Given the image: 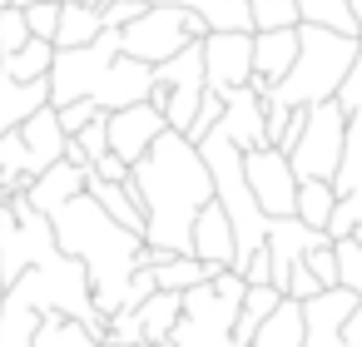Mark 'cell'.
I'll return each mask as SVG.
<instances>
[{
    "label": "cell",
    "mask_w": 362,
    "mask_h": 347,
    "mask_svg": "<svg viewBox=\"0 0 362 347\" xmlns=\"http://www.w3.org/2000/svg\"><path fill=\"white\" fill-rule=\"evenodd\" d=\"M45 85H50V110H65V105L85 100L100 114H115V110H129V105L149 100L154 70L124 60L119 55V35L100 30L85 50H55Z\"/></svg>",
    "instance_id": "3957f363"
},
{
    "label": "cell",
    "mask_w": 362,
    "mask_h": 347,
    "mask_svg": "<svg viewBox=\"0 0 362 347\" xmlns=\"http://www.w3.org/2000/svg\"><path fill=\"white\" fill-rule=\"evenodd\" d=\"M332 204H337L332 184H298V194H293V218H298L303 228L322 233V223H327Z\"/></svg>",
    "instance_id": "83f0119b"
},
{
    "label": "cell",
    "mask_w": 362,
    "mask_h": 347,
    "mask_svg": "<svg viewBox=\"0 0 362 347\" xmlns=\"http://www.w3.org/2000/svg\"><path fill=\"white\" fill-rule=\"evenodd\" d=\"M347 16H352V25H357V40H362V0H347Z\"/></svg>",
    "instance_id": "b9f144b4"
},
{
    "label": "cell",
    "mask_w": 362,
    "mask_h": 347,
    "mask_svg": "<svg viewBox=\"0 0 362 347\" xmlns=\"http://www.w3.org/2000/svg\"><path fill=\"white\" fill-rule=\"evenodd\" d=\"M248 347H303V307L283 298V302L273 307V317L253 332Z\"/></svg>",
    "instance_id": "603a6c76"
},
{
    "label": "cell",
    "mask_w": 362,
    "mask_h": 347,
    "mask_svg": "<svg viewBox=\"0 0 362 347\" xmlns=\"http://www.w3.org/2000/svg\"><path fill=\"white\" fill-rule=\"evenodd\" d=\"M25 16V30H30V40H55V20H60V0H35L30 11H21Z\"/></svg>",
    "instance_id": "1f68e13d"
},
{
    "label": "cell",
    "mask_w": 362,
    "mask_h": 347,
    "mask_svg": "<svg viewBox=\"0 0 362 347\" xmlns=\"http://www.w3.org/2000/svg\"><path fill=\"white\" fill-rule=\"evenodd\" d=\"M100 35V16L90 6H60V20H55V50H85L90 40Z\"/></svg>",
    "instance_id": "484cf974"
},
{
    "label": "cell",
    "mask_w": 362,
    "mask_h": 347,
    "mask_svg": "<svg viewBox=\"0 0 362 347\" xmlns=\"http://www.w3.org/2000/svg\"><path fill=\"white\" fill-rule=\"evenodd\" d=\"M218 114H223V100H218V95H204V100H199V114H194V124L184 129V139H189V144H199V139H204V134L218 124Z\"/></svg>",
    "instance_id": "8d00e7d4"
},
{
    "label": "cell",
    "mask_w": 362,
    "mask_h": 347,
    "mask_svg": "<svg viewBox=\"0 0 362 347\" xmlns=\"http://www.w3.org/2000/svg\"><path fill=\"white\" fill-rule=\"evenodd\" d=\"M100 110L95 105H85V100H75V105H65V110H55V119H60V129H65V139H75L90 119H95Z\"/></svg>",
    "instance_id": "74e56055"
},
{
    "label": "cell",
    "mask_w": 362,
    "mask_h": 347,
    "mask_svg": "<svg viewBox=\"0 0 362 347\" xmlns=\"http://www.w3.org/2000/svg\"><path fill=\"white\" fill-rule=\"evenodd\" d=\"M50 233H55V248L85 268V283H90V302L100 317H115L119 312V298H124V283L134 278V258L144 248L139 233H124L119 223H110L100 213L95 199H70L55 218H50Z\"/></svg>",
    "instance_id": "7a4b0ae2"
},
{
    "label": "cell",
    "mask_w": 362,
    "mask_h": 347,
    "mask_svg": "<svg viewBox=\"0 0 362 347\" xmlns=\"http://www.w3.org/2000/svg\"><path fill=\"white\" fill-rule=\"evenodd\" d=\"M189 258L214 263V268H228L233 263V228H228V218H223L218 204L199 208V218L189 228Z\"/></svg>",
    "instance_id": "e0dca14e"
},
{
    "label": "cell",
    "mask_w": 362,
    "mask_h": 347,
    "mask_svg": "<svg viewBox=\"0 0 362 347\" xmlns=\"http://www.w3.org/2000/svg\"><path fill=\"white\" fill-rule=\"evenodd\" d=\"M313 278H317V288H337V268H332V243H317V248H308L303 258H298Z\"/></svg>",
    "instance_id": "e575fe53"
},
{
    "label": "cell",
    "mask_w": 362,
    "mask_h": 347,
    "mask_svg": "<svg viewBox=\"0 0 362 347\" xmlns=\"http://www.w3.org/2000/svg\"><path fill=\"white\" fill-rule=\"evenodd\" d=\"M352 55H357V40L317 30V25H298V55L288 75L263 95V110H308V105L332 100L347 80Z\"/></svg>",
    "instance_id": "277c9868"
},
{
    "label": "cell",
    "mask_w": 362,
    "mask_h": 347,
    "mask_svg": "<svg viewBox=\"0 0 362 347\" xmlns=\"http://www.w3.org/2000/svg\"><path fill=\"white\" fill-rule=\"evenodd\" d=\"M65 129L55 119V110H35L25 124H16L11 134H0V199H21L50 164L65 159Z\"/></svg>",
    "instance_id": "5b68a950"
},
{
    "label": "cell",
    "mask_w": 362,
    "mask_h": 347,
    "mask_svg": "<svg viewBox=\"0 0 362 347\" xmlns=\"http://www.w3.org/2000/svg\"><path fill=\"white\" fill-rule=\"evenodd\" d=\"M149 11H189L209 25V35H228V30H248L253 35V20H248V0H139Z\"/></svg>",
    "instance_id": "2e32d148"
},
{
    "label": "cell",
    "mask_w": 362,
    "mask_h": 347,
    "mask_svg": "<svg viewBox=\"0 0 362 347\" xmlns=\"http://www.w3.org/2000/svg\"><path fill=\"white\" fill-rule=\"evenodd\" d=\"M352 293H342V288H327V293H317L313 302H298L303 307V347H342V317L352 312Z\"/></svg>",
    "instance_id": "5bb4252c"
},
{
    "label": "cell",
    "mask_w": 362,
    "mask_h": 347,
    "mask_svg": "<svg viewBox=\"0 0 362 347\" xmlns=\"http://www.w3.org/2000/svg\"><path fill=\"white\" fill-rule=\"evenodd\" d=\"M199 100H204V55L199 45H184L179 55H169L164 65H154V90H149V105L159 110V119L184 134L199 114Z\"/></svg>",
    "instance_id": "9c48e42d"
},
{
    "label": "cell",
    "mask_w": 362,
    "mask_h": 347,
    "mask_svg": "<svg viewBox=\"0 0 362 347\" xmlns=\"http://www.w3.org/2000/svg\"><path fill=\"white\" fill-rule=\"evenodd\" d=\"M342 347H362V302H352V312L342 317Z\"/></svg>",
    "instance_id": "60d3db41"
},
{
    "label": "cell",
    "mask_w": 362,
    "mask_h": 347,
    "mask_svg": "<svg viewBox=\"0 0 362 347\" xmlns=\"http://www.w3.org/2000/svg\"><path fill=\"white\" fill-rule=\"evenodd\" d=\"M357 228H362V194H342V199L332 204L327 223H322V238H327V243H342V238H352Z\"/></svg>",
    "instance_id": "4dcf8cb0"
},
{
    "label": "cell",
    "mask_w": 362,
    "mask_h": 347,
    "mask_svg": "<svg viewBox=\"0 0 362 347\" xmlns=\"http://www.w3.org/2000/svg\"><path fill=\"white\" fill-rule=\"evenodd\" d=\"M129 184H134L139 218H144V233H139L144 248L189 258V228H194L199 208L214 204V184H209L199 149L184 134L164 129L149 144V154L129 169Z\"/></svg>",
    "instance_id": "6da1fadb"
},
{
    "label": "cell",
    "mask_w": 362,
    "mask_h": 347,
    "mask_svg": "<svg viewBox=\"0 0 362 347\" xmlns=\"http://www.w3.org/2000/svg\"><path fill=\"white\" fill-rule=\"evenodd\" d=\"M55 233L50 218L30 213L25 199H0V288H11L25 268L55 258Z\"/></svg>",
    "instance_id": "ba28073f"
},
{
    "label": "cell",
    "mask_w": 362,
    "mask_h": 347,
    "mask_svg": "<svg viewBox=\"0 0 362 347\" xmlns=\"http://www.w3.org/2000/svg\"><path fill=\"white\" fill-rule=\"evenodd\" d=\"M332 268H337V288L362 302V228L352 238L332 243Z\"/></svg>",
    "instance_id": "f1b7e54d"
},
{
    "label": "cell",
    "mask_w": 362,
    "mask_h": 347,
    "mask_svg": "<svg viewBox=\"0 0 362 347\" xmlns=\"http://www.w3.org/2000/svg\"><path fill=\"white\" fill-rule=\"evenodd\" d=\"M332 100H337V110H342V114H362V40H357L352 65H347V80H342V90H337Z\"/></svg>",
    "instance_id": "d6a6232c"
},
{
    "label": "cell",
    "mask_w": 362,
    "mask_h": 347,
    "mask_svg": "<svg viewBox=\"0 0 362 347\" xmlns=\"http://www.w3.org/2000/svg\"><path fill=\"white\" fill-rule=\"evenodd\" d=\"M50 105V85H16V80H0V134H11L16 124H25L35 110Z\"/></svg>",
    "instance_id": "d6986e66"
},
{
    "label": "cell",
    "mask_w": 362,
    "mask_h": 347,
    "mask_svg": "<svg viewBox=\"0 0 362 347\" xmlns=\"http://www.w3.org/2000/svg\"><path fill=\"white\" fill-rule=\"evenodd\" d=\"M263 95H268V85H258V80H248V85L233 90V95H223V114H218L214 129H218L238 154L268 144V134H263Z\"/></svg>",
    "instance_id": "4fadbf2b"
},
{
    "label": "cell",
    "mask_w": 362,
    "mask_h": 347,
    "mask_svg": "<svg viewBox=\"0 0 362 347\" xmlns=\"http://www.w3.org/2000/svg\"><path fill=\"white\" fill-rule=\"evenodd\" d=\"M293 55H298V30H263V35H253V80L273 90L288 75Z\"/></svg>",
    "instance_id": "ac0fdd59"
},
{
    "label": "cell",
    "mask_w": 362,
    "mask_h": 347,
    "mask_svg": "<svg viewBox=\"0 0 362 347\" xmlns=\"http://www.w3.org/2000/svg\"><path fill=\"white\" fill-rule=\"evenodd\" d=\"M50 60H55V45L45 40H25L16 55L0 60V80H16V85H40L50 75Z\"/></svg>",
    "instance_id": "44dd1931"
},
{
    "label": "cell",
    "mask_w": 362,
    "mask_h": 347,
    "mask_svg": "<svg viewBox=\"0 0 362 347\" xmlns=\"http://www.w3.org/2000/svg\"><path fill=\"white\" fill-rule=\"evenodd\" d=\"M298 134H303V110H293V114H288V124L278 129V139H273L268 149H278V154H288V149L298 144Z\"/></svg>",
    "instance_id": "ab89813d"
},
{
    "label": "cell",
    "mask_w": 362,
    "mask_h": 347,
    "mask_svg": "<svg viewBox=\"0 0 362 347\" xmlns=\"http://www.w3.org/2000/svg\"><path fill=\"white\" fill-rule=\"evenodd\" d=\"M342 134H347V114L337 110V100L308 105L303 110V134L283 154L293 184H332V174L342 164Z\"/></svg>",
    "instance_id": "8992f818"
},
{
    "label": "cell",
    "mask_w": 362,
    "mask_h": 347,
    "mask_svg": "<svg viewBox=\"0 0 362 347\" xmlns=\"http://www.w3.org/2000/svg\"><path fill=\"white\" fill-rule=\"evenodd\" d=\"M248 20H253V35H263V30H298L293 0H248Z\"/></svg>",
    "instance_id": "f546056e"
},
{
    "label": "cell",
    "mask_w": 362,
    "mask_h": 347,
    "mask_svg": "<svg viewBox=\"0 0 362 347\" xmlns=\"http://www.w3.org/2000/svg\"><path fill=\"white\" fill-rule=\"evenodd\" d=\"M293 11H298V25H317V30L357 40V25L347 16V0H293Z\"/></svg>",
    "instance_id": "d4e9b609"
},
{
    "label": "cell",
    "mask_w": 362,
    "mask_h": 347,
    "mask_svg": "<svg viewBox=\"0 0 362 347\" xmlns=\"http://www.w3.org/2000/svg\"><path fill=\"white\" fill-rule=\"evenodd\" d=\"M134 317H139V337H144V347H164L169 332H174V322H179V293H154L149 302L134 307Z\"/></svg>",
    "instance_id": "ffe728a7"
},
{
    "label": "cell",
    "mask_w": 362,
    "mask_h": 347,
    "mask_svg": "<svg viewBox=\"0 0 362 347\" xmlns=\"http://www.w3.org/2000/svg\"><path fill=\"white\" fill-rule=\"evenodd\" d=\"M204 55V95H233L253 80V35L248 30H228V35H204L199 40Z\"/></svg>",
    "instance_id": "30bf717a"
},
{
    "label": "cell",
    "mask_w": 362,
    "mask_h": 347,
    "mask_svg": "<svg viewBox=\"0 0 362 347\" xmlns=\"http://www.w3.org/2000/svg\"><path fill=\"white\" fill-rule=\"evenodd\" d=\"M75 144L85 149V159H90V164H95V159H105V154H110V149H105V114H95V119L75 134Z\"/></svg>",
    "instance_id": "f35d334b"
},
{
    "label": "cell",
    "mask_w": 362,
    "mask_h": 347,
    "mask_svg": "<svg viewBox=\"0 0 362 347\" xmlns=\"http://www.w3.org/2000/svg\"><path fill=\"white\" fill-rule=\"evenodd\" d=\"M243 184H248V199L258 204L263 218H293V174H288V159L278 149H248L243 154Z\"/></svg>",
    "instance_id": "8fae6325"
},
{
    "label": "cell",
    "mask_w": 362,
    "mask_h": 347,
    "mask_svg": "<svg viewBox=\"0 0 362 347\" xmlns=\"http://www.w3.org/2000/svg\"><path fill=\"white\" fill-rule=\"evenodd\" d=\"M164 129H169V124H164V119H159V110L144 100V105H129V110L105 114V149H110L124 169H134Z\"/></svg>",
    "instance_id": "7c38bea8"
},
{
    "label": "cell",
    "mask_w": 362,
    "mask_h": 347,
    "mask_svg": "<svg viewBox=\"0 0 362 347\" xmlns=\"http://www.w3.org/2000/svg\"><path fill=\"white\" fill-rule=\"evenodd\" d=\"M25 40H30L25 16H21V11H0V60H6V55H16Z\"/></svg>",
    "instance_id": "d590c367"
},
{
    "label": "cell",
    "mask_w": 362,
    "mask_h": 347,
    "mask_svg": "<svg viewBox=\"0 0 362 347\" xmlns=\"http://www.w3.org/2000/svg\"><path fill=\"white\" fill-rule=\"evenodd\" d=\"M30 347H100V332H90V327H80V322H70L60 312H50V317H40Z\"/></svg>",
    "instance_id": "4316f807"
},
{
    "label": "cell",
    "mask_w": 362,
    "mask_h": 347,
    "mask_svg": "<svg viewBox=\"0 0 362 347\" xmlns=\"http://www.w3.org/2000/svg\"><path fill=\"white\" fill-rule=\"evenodd\" d=\"M218 273H228V268H214V263H199V258H169V263L154 268V288L159 293H189L199 283H214Z\"/></svg>",
    "instance_id": "7402d4cb"
},
{
    "label": "cell",
    "mask_w": 362,
    "mask_h": 347,
    "mask_svg": "<svg viewBox=\"0 0 362 347\" xmlns=\"http://www.w3.org/2000/svg\"><path fill=\"white\" fill-rule=\"evenodd\" d=\"M204 35H209V25L189 11H144L139 20H129L119 30V55L154 70L169 55H179L184 45H199Z\"/></svg>",
    "instance_id": "52a82bcc"
},
{
    "label": "cell",
    "mask_w": 362,
    "mask_h": 347,
    "mask_svg": "<svg viewBox=\"0 0 362 347\" xmlns=\"http://www.w3.org/2000/svg\"><path fill=\"white\" fill-rule=\"evenodd\" d=\"M332 194H362V114H347V134H342V164L332 174Z\"/></svg>",
    "instance_id": "cb8c5ba5"
},
{
    "label": "cell",
    "mask_w": 362,
    "mask_h": 347,
    "mask_svg": "<svg viewBox=\"0 0 362 347\" xmlns=\"http://www.w3.org/2000/svg\"><path fill=\"white\" fill-rule=\"evenodd\" d=\"M85 174H90V169H70V164L60 159V164H50V169H45V174L21 194V199H25V208H30V213L55 218L70 199H80V194H85Z\"/></svg>",
    "instance_id": "9a60e30c"
},
{
    "label": "cell",
    "mask_w": 362,
    "mask_h": 347,
    "mask_svg": "<svg viewBox=\"0 0 362 347\" xmlns=\"http://www.w3.org/2000/svg\"><path fill=\"white\" fill-rule=\"evenodd\" d=\"M144 11H149V6H139V0H105L95 16H100V30H115V35H119V30H124L129 20H139Z\"/></svg>",
    "instance_id": "836d02e7"
}]
</instances>
